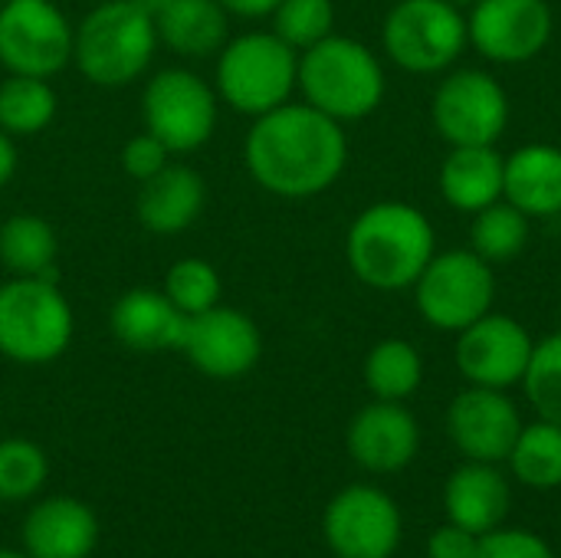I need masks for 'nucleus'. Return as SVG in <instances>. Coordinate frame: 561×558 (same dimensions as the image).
Masks as SVG:
<instances>
[{
  "label": "nucleus",
  "mask_w": 561,
  "mask_h": 558,
  "mask_svg": "<svg viewBox=\"0 0 561 558\" xmlns=\"http://www.w3.org/2000/svg\"><path fill=\"white\" fill-rule=\"evenodd\" d=\"M247 174L273 197L306 201L325 194L348 164V138L342 122L322 115L309 102H286L250 118L243 138Z\"/></svg>",
  "instance_id": "1"
},
{
  "label": "nucleus",
  "mask_w": 561,
  "mask_h": 558,
  "mask_svg": "<svg viewBox=\"0 0 561 558\" xmlns=\"http://www.w3.org/2000/svg\"><path fill=\"white\" fill-rule=\"evenodd\" d=\"M434 253V224L424 210L404 201H378L365 207L345 237V260L352 273L381 293L411 289Z\"/></svg>",
  "instance_id": "2"
},
{
  "label": "nucleus",
  "mask_w": 561,
  "mask_h": 558,
  "mask_svg": "<svg viewBox=\"0 0 561 558\" xmlns=\"http://www.w3.org/2000/svg\"><path fill=\"white\" fill-rule=\"evenodd\" d=\"M158 49L154 16L131 0L95 3L72 33V66L99 89H125L145 79Z\"/></svg>",
  "instance_id": "3"
},
{
  "label": "nucleus",
  "mask_w": 561,
  "mask_h": 558,
  "mask_svg": "<svg viewBox=\"0 0 561 558\" xmlns=\"http://www.w3.org/2000/svg\"><path fill=\"white\" fill-rule=\"evenodd\" d=\"M299 53L273 30L230 33L214 56V89L220 105L237 115L260 118L286 105L296 92Z\"/></svg>",
  "instance_id": "4"
},
{
  "label": "nucleus",
  "mask_w": 561,
  "mask_h": 558,
  "mask_svg": "<svg viewBox=\"0 0 561 558\" xmlns=\"http://www.w3.org/2000/svg\"><path fill=\"white\" fill-rule=\"evenodd\" d=\"M296 92H302V102L342 125L358 122L381 105L385 69L365 43L332 33L299 53Z\"/></svg>",
  "instance_id": "5"
},
{
  "label": "nucleus",
  "mask_w": 561,
  "mask_h": 558,
  "mask_svg": "<svg viewBox=\"0 0 561 558\" xmlns=\"http://www.w3.org/2000/svg\"><path fill=\"white\" fill-rule=\"evenodd\" d=\"M76 316L56 276L0 283V355L16 365H49L72 345Z\"/></svg>",
  "instance_id": "6"
},
{
  "label": "nucleus",
  "mask_w": 561,
  "mask_h": 558,
  "mask_svg": "<svg viewBox=\"0 0 561 558\" xmlns=\"http://www.w3.org/2000/svg\"><path fill=\"white\" fill-rule=\"evenodd\" d=\"M220 109L214 82L191 66H164L145 76L141 128L171 155L201 151L217 132Z\"/></svg>",
  "instance_id": "7"
},
{
  "label": "nucleus",
  "mask_w": 561,
  "mask_h": 558,
  "mask_svg": "<svg viewBox=\"0 0 561 558\" xmlns=\"http://www.w3.org/2000/svg\"><path fill=\"white\" fill-rule=\"evenodd\" d=\"M411 289L414 306L427 326L440 332H463L493 309L496 276L493 263H486L480 253L447 250L434 253Z\"/></svg>",
  "instance_id": "8"
},
{
  "label": "nucleus",
  "mask_w": 561,
  "mask_h": 558,
  "mask_svg": "<svg viewBox=\"0 0 561 558\" xmlns=\"http://www.w3.org/2000/svg\"><path fill=\"white\" fill-rule=\"evenodd\" d=\"M385 53L408 72L450 69L470 46L467 13L447 0H398L385 16Z\"/></svg>",
  "instance_id": "9"
},
{
  "label": "nucleus",
  "mask_w": 561,
  "mask_h": 558,
  "mask_svg": "<svg viewBox=\"0 0 561 558\" xmlns=\"http://www.w3.org/2000/svg\"><path fill=\"white\" fill-rule=\"evenodd\" d=\"M76 23L56 0L0 3V69L13 76L53 79L72 66Z\"/></svg>",
  "instance_id": "10"
},
{
  "label": "nucleus",
  "mask_w": 561,
  "mask_h": 558,
  "mask_svg": "<svg viewBox=\"0 0 561 558\" xmlns=\"http://www.w3.org/2000/svg\"><path fill=\"white\" fill-rule=\"evenodd\" d=\"M322 536L335 558H394L404 539V516L381 487L352 483L329 500Z\"/></svg>",
  "instance_id": "11"
},
{
  "label": "nucleus",
  "mask_w": 561,
  "mask_h": 558,
  "mask_svg": "<svg viewBox=\"0 0 561 558\" xmlns=\"http://www.w3.org/2000/svg\"><path fill=\"white\" fill-rule=\"evenodd\" d=\"M434 128L457 145H496L510 125V95L483 69H457L434 92Z\"/></svg>",
  "instance_id": "12"
},
{
  "label": "nucleus",
  "mask_w": 561,
  "mask_h": 558,
  "mask_svg": "<svg viewBox=\"0 0 561 558\" xmlns=\"http://www.w3.org/2000/svg\"><path fill=\"white\" fill-rule=\"evenodd\" d=\"M536 339L529 329L503 312H486L463 332H457V368L467 385L510 391L523 385L526 368L533 362Z\"/></svg>",
  "instance_id": "13"
},
{
  "label": "nucleus",
  "mask_w": 561,
  "mask_h": 558,
  "mask_svg": "<svg viewBox=\"0 0 561 558\" xmlns=\"http://www.w3.org/2000/svg\"><path fill=\"white\" fill-rule=\"evenodd\" d=\"M181 352L201 375L233 382L250 375L263 358V332L253 316L220 303L187 319Z\"/></svg>",
  "instance_id": "14"
},
{
  "label": "nucleus",
  "mask_w": 561,
  "mask_h": 558,
  "mask_svg": "<svg viewBox=\"0 0 561 558\" xmlns=\"http://www.w3.org/2000/svg\"><path fill=\"white\" fill-rule=\"evenodd\" d=\"M552 26L546 0H477L467 13L470 46L506 66L536 59L552 39Z\"/></svg>",
  "instance_id": "15"
},
{
  "label": "nucleus",
  "mask_w": 561,
  "mask_h": 558,
  "mask_svg": "<svg viewBox=\"0 0 561 558\" xmlns=\"http://www.w3.org/2000/svg\"><path fill=\"white\" fill-rule=\"evenodd\" d=\"M519 431L523 414L510 391L470 385L447 408V437L463 460L506 464Z\"/></svg>",
  "instance_id": "16"
},
{
  "label": "nucleus",
  "mask_w": 561,
  "mask_h": 558,
  "mask_svg": "<svg viewBox=\"0 0 561 558\" xmlns=\"http://www.w3.org/2000/svg\"><path fill=\"white\" fill-rule=\"evenodd\" d=\"M348 457L375 477H394L408 470L421 454V424L404 401L365 405L345 431Z\"/></svg>",
  "instance_id": "17"
},
{
  "label": "nucleus",
  "mask_w": 561,
  "mask_h": 558,
  "mask_svg": "<svg viewBox=\"0 0 561 558\" xmlns=\"http://www.w3.org/2000/svg\"><path fill=\"white\" fill-rule=\"evenodd\" d=\"M513 510V483L500 470V464H460L447 483H444V516L447 523L486 536L500 526H506V516Z\"/></svg>",
  "instance_id": "18"
},
{
  "label": "nucleus",
  "mask_w": 561,
  "mask_h": 558,
  "mask_svg": "<svg viewBox=\"0 0 561 558\" xmlns=\"http://www.w3.org/2000/svg\"><path fill=\"white\" fill-rule=\"evenodd\" d=\"M207 207V181L191 164L171 161L154 178L138 184L135 214L154 237H178L191 230Z\"/></svg>",
  "instance_id": "19"
},
{
  "label": "nucleus",
  "mask_w": 561,
  "mask_h": 558,
  "mask_svg": "<svg viewBox=\"0 0 561 558\" xmlns=\"http://www.w3.org/2000/svg\"><path fill=\"white\" fill-rule=\"evenodd\" d=\"M112 335L131 352H181L187 316L158 286L125 289L108 312Z\"/></svg>",
  "instance_id": "20"
},
{
  "label": "nucleus",
  "mask_w": 561,
  "mask_h": 558,
  "mask_svg": "<svg viewBox=\"0 0 561 558\" xmlns=\"http://www.w3.org/2000/svg\"><path fill=\"white\" fill-rule=\"evenodd\" d=\"M20 539L30 558H89L99 543V520L76 497H46L26 513Z\"/></svg>",
  "instance_id": "21"
},
{
  "label": "nucleus",
  "mask_w": 561,
  "mask_h": 558,
  "mask_svg": "<svg viewBox=\"0 0 561 558\" xmlns=\"http://www.w3.org/2000/svg\"><path fill=\"white\" fill-rule=\"evenodd\" d=\"M503 201L519 207L529 220L561 214V148L523 145L506 158Z\"/></svg>",
  "instance_id": "22"
},
{
  "label": "nucleus",
  "mask_w": 561,
  "mask_h": 558,
  "mask_svg": "<svg viewBox=\"0 0 561 558\" xmlns=\"http://www.w3.org/2000/svg\"><path fill=\"white\" fill-rule=\"evenodd\" d=\"M230 23L233 16L217 0H171L154 16L158 43L187 62L214 59L230 39Z\"/></svg>",
  "instance_id": "23"
},
{
  "label": "nucleus",
  "mask_w": 561,
  "mask_h": 558,
  "mask_svg": "<svg viewBox=\"0 0 561 558\" xmlns=\"http://www.w3.org/2000/svg\"><path fill=\"white\" fill-rule=\"evenodd\" d=\"M506 158L496 145H457L440 164V194L450 207L477 214L503 201Z\"/></svg>",
  "instance_id": "24"
},
{
  "label": "nucleus",
  "mask_w": 561,
  "mask_h": 558,
  "mask_svg": "<svg viewBox=\"0 0 561 558\" xmlns=\"http://www.w3.org/2000/svg\"><path fill=\"white\" fill-rule=\"evenodd\" d=\"M59 234L39 214H10L0 224V263L10 276H56Z\"/></svg>",
  "instance_id": "25"
},
{
  "label": "nucleus",
  "mask_w": 561,
  "mask_h": 558,
  "mask_svg": "<svg viewBox=\"0 0 561 558\" xmlns=\"http://www.w3.org/2000/svg\"><path fill=\"white\" fill-rule=\"evenodd\" d=\"M59 112V95L53 79L13 76L0 79V128L13 138H33L53 125Z\"/></svg>",
  "instance_id": "26"
},
{
  "label": "nucleus",
  "mask_w": 561,
  "mask_h": 558,
  "mask_svg": "<svg viewBox=\"0 0 561 558\" xmlns=\"http://www.w3.org/2000/svg\"><path fill=\"white\" fill-rule=\"evenodd\" d=\"M510 474L519 487L552 493L561 487V428L552 421L536 418L523 424L510 457Z\"/></svg>",
  "instance_id": "27"
},
{
  "label": "nucleus",
  "mask_w": 561,
  "mask_h": 558,
  "mask_svg": "<svg viewBox=\"0 0 561 558\" xmlns=\"http://www.w3.org/2000/svg\"><path fill=\"white\" fill-rule=\"evenodd\" d=\"M365 388L378 401H408L424 382V358L408 339H381L365 358Z\"/></svg>",
  "instance_id": "28"
},
{
  "label": "nucleus",
  "mask_w": 561,
  "mask_h": 558,
  "mask_svg": "<svg viewBox=\"0 0 561 558\" xmlns=\"http://www.w3.org/2000/svg\"><path fill=\"white\" fill-rule=\"evenodd\" d=\"M529 234H533V220L510 201H496L473 214L470 250L480 253L486 263H506L526 250Z\"/></svg>",
  "instance_id": "29"
},
{
  "label": "nucleus",
  "mask_w": 561,
  "mask_h": 558,
  "mask_svg": "<svg viewBox=\"0 0 561 558\" xmlns=\"http://www.w3.org/2000/svg\"><path fill=\"white\" fill-rule=\"evenodd\" d=\"M161 289L187 319L224 303V280H220L217 266L210 260H204V257L174 260L168 266V273H164Z\"/></svg>",
  "instance_id": "30"
},
{
  "label": "nucleus",
  "mask_w": 561,
  "mask_h": 558,
  "mask_svg": "<svg viewBox=\"0 0 561 558\" xmlns=\"http://www.w3.org/2000/svg\"><path fill=\"white\" fill-rule=\"evenodd\" d=\"M49 480V460L39 444L26 437L0 441V503H26Z\"/></svg>",
  "instance_id": "31"
},
{
  "label": "nucleus",
  "mask_w": 561,
  "mask_h": 558,
  "mask_svg": "<svg viewBox=\"0 0 561 558\" xmlns=\"http://www.w3.org/2000/svg\"><path fill=\"white\" fill-rule=\"evenodd\" d=\"M270 30L289 43L296 53L322 43L335 33V3L332 0H279L270 13Z\"/></svg>",
  "instance_id": "32"
},
{
  "label": "nucleus",
  "mask_w": 561,
  "mask_h": 558,
  "mask_svg": "<svg viewBox=\"0 0 561 558\" xmlns=\"http://www.w3.org/2000/svg\"><path fill=\"white\" fill-rule=\"evenodd\" d=\"M523 391L542 421L561 428V332L536 342L533 362L523 378Z\"/></svg>",
  "instance_id": "33"
},
{
  "label": "nucleus",
  "mask_w": 561,
  "mask_h": 558,
  "mask_svg": "<svg viewBox=\"0 0 561 558\" xmlns=\"http://www.w3.org/2000/svg\"><path fill=\"white\" fill-rule=\"evenodd\" d=\"M477 558H556V549L546 536L523 526H500L480 536Z\"/></svg>",
  "instance_id": "34"
},
{
  "label": "nucleus",
  "mask_w": 561,
  "mask_h": 558,
  "mask_svg": "<svg viewBox=\"0 0 561 558\" xmlns=\"http://www.w3.org/2000/svg\"><path fill=\"white\" fill-rule=\"evenodd\" d=\"M171 151L154 138V135H148L145 128L138 132V135H131L125 145H122V151H118V164H122V171L131 178V181H148V178H154L164 164H171Z\"/></svg>",
  "instance_id": "35"
},
{
  "label": "nucleus",
  "mask_w": 561,
  "mask_h": 558,
  "mask_svg": "<svg viewBox=\"0 0 561 558\" xmlns=\"http://www.w3.org/2000/svg\"><path fill=\"white\" fill-rule=\"evenodd\" d=\"M480 549V536L454 526V523H444L437 526L431 536H427V558H477Z\"/></svg>",
  "instance_id": "36"
},
{
  "label": "nucleus",
  "mask_w": 561,
  "mask_h": 558,
  "mask_svg": "<svg viewBox=\"0 0 561 558\" xmlns=\"http://www.w3.org/2000/svg\"><path fill=\"white\" fill-rule=\"evenodd\" d=\"M233 20H270L279 0H217Z\"/></svg>",
  "instance_id": "37"
},
{
  "label": "nucleus",
  "mask_w": 561,
  "mask_h": 558,
  "mask_svg": "<svg viewBox=\"0 0 561 558\" xmlns=\"http://www.w3.org/2000/svg\"><path fill=\"white\" fill-rule=\"evenodd\" d=\"M16 168H20V151H16V138L7 135L0 128V191L16 178Z\"/></svg>",
  "instance_id": "38"
},
{
  "label": "nucleus",
  "mask_w": 561,
  "mask_h": 558,
  "mask_svg": "<svg viewBox=\"0 0 561 558\" xmlns=\"http://www.w3.org/2000/svg\"><path fill=\"white\" fill-rule=\"evenodd\" d=\"M131 3H135V7H141L148 16H158V13H161V10H164L171 0H131Z\"/></svg>",
  "instance_id": "39"
},
{
  "label": "nucleus",
  "mask_w": 561,
  "mask_h": 558,
  "mask_svg": "<svg viewBox=\"0 0 561 558\" xmlns=\"http://www.w3.org/2000/svg\"><path fill=\"white\" fill-rule=\"evenodd\" d=\"M447 3H454V7H460V10H470L477 0H447Z\"/></svg>",
  "instance_id": "40"
},
{
  "label": "nucleus",
  "mask_w": 561,
  "mask_h": 558,
  "mask_svg": "<svg viewBox=\"0 0 561 558\" xmlns=\"http://www.w3.org/2000/svg\"><path fill=\"white\" fill-rule=\"evenodd\" d=\"M0 558H30L26 553H13V549H0Z\"/></svg>",
  "instance_id": "41"
}]
</instances>
